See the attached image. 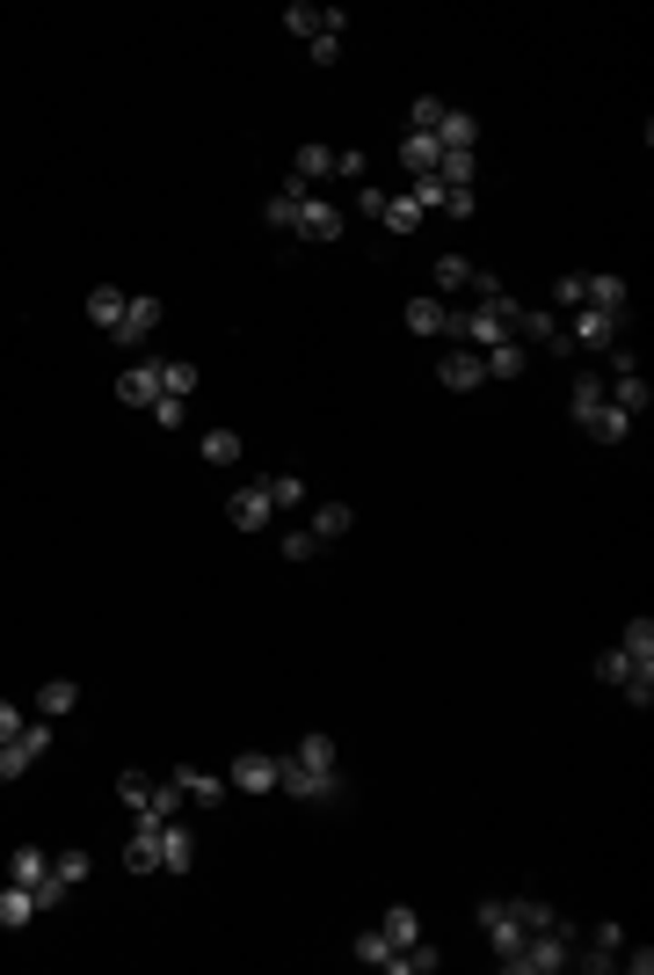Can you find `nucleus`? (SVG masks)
Wrapping results in <instances>:
<instances>
[{"label":"nucleus","instance_id":"nucleus-1","mask_svg":"<svg viewBox=\"0 0 654 975\" xmlns=\"http://www.w3.org/2000/svg\"><path fill=\"white\" fill-rule=\"evenodd\" d=\"M276 786L292 794V801H313V808H335L349 794L342 779V749H335V735H298L292 749H276Z\"/></svg>","mask_w":654,"mask_h":975},{"label":"nucleus","instance_id":"nucleus-2","mask_svg":"<svg viewBox=\"0 0 654 975\" xmlns=\"http://www.w3.org/2000/svg\"><path fill=\"white\" fill-rule=\"evenodd\" d=\"M574 940H582V924H574V918H552V924H538V932H524V940L502 954V968H509V975H552V968H574Z\"/></svg>","mask_w":654,"mask_h":975},{"label":"nucleus","instance_id":"nucleus-3","mask_svg":"<svg viewBox=\"0 0 654 975\" xmlns=\"http://www.w3.org/2000/svg\"><path fill=\"white\" fill-rule=\"evenodd\" d=\"M552 918H560V910L538 903V895H487L481 903V932H487V946H495V961L509 954L524 932H538V924H552Z\"/></svg>","mask_w":654,"mask_h":975},{"label":"nucleus","instance_id":"nucleus-4","mask_svg":"<svg viewBox=\"0 0 654 975\" xmlns=\"http://www.w3.org/2000/svg\"><path fill=\"white\" fill-rule=\"evenodd\" d=\"M117 794H124V808H131V830H160V822L182 816V786L154 779V772H124Z\"/></svg>","mask_w":654,"mask_h":975},{"label":"nucleus","instance_id":"nucleus-5","mask_svg":"<svg viewBox=\"0 0 654 975\" xmlns=\"http://www.w3.org/2000/svg\"><path fill=\"white\" fill-rule=\"evenodd\" d=\"M625 343V321L619 314H597V306H574V328H568V349L574 357H603V349Z\"/></svg>","mask_w":654,"mask_h":975},{"label":"nucleus","instance_id":"nucleus-6","mask_svg":"<svg viewBox=\"0 0 654 975\" xmlns=\"http://www.w3.org/2000/svg\"><path fill=\"white\" fill-rule=\"evenodd\" d=\"M574 306H597V314H633V284L625 277H589V270H574Z\"/></svg>","mask_w":654,"mask_h":975},{"label":"nucleus","instance_id":"nucleus-7","mask_svg":"<svg viewBox=\"0 0 654 975\" xmlns=\"http://www.w3.org/2000/svg\"><path fill=\"white\" fill-rule=\"evenodd\" d=\"M44 749H52V721H22L15 743H0V779H22Z\"/></svg>","mask_w":654,"mask_h":975},{"label":"nucleus","instance_id":"nucleus-8","mask_svg":"<svg viewBox=\"0 0 654 975\" xmlns=\"http://www.w3.org/2000/svg\"><path fill=\"white\" fill-rule=\"evenodd\" d=\"M160 321H168V306H160L154 292H131V306H124V321H117V335H109V343H117V349H138L146 335L160 328Z\"/></svg>","mask_w":654,"mask_h":975},{"label":"nucleus","instance_id":"nucleus-9","mask_svg":"<svg viewBox=\"0 0 654 975\" xmlns=\"http://www.w3.org/2000/svg\"><path fill=\"white\" fill-rule=\"evenodd\" d=\"M342 205H335V197H306V205H298V219H292V233L298 241H342Z\"/></svg>","mask_w":654,"mask_h":975},{"label":"nucleus","instance_id":"nucleus-10","mask_svg":"<svg viewBox=\"0 0 654 975\" xmlns=\"http://www.w3.org/2000/svg\"><path fill=\"white\" fill-rule=\"evenodd\" d=\"M436 386H451V394H481L487 386V365H481V349H444V357H436Z\"/></svg>","mask_w":654,"mask_h":975},{"label":"nucleus","instance_id":"nucleus-11","mask_svg":"<svg viewBox=\"0 0 654 975\" xmlns=\"http://www.w3.org/2000/svg\"><path fill=\"white\" fill-rule=\"evenodd\" d=\"M284 30L306 36V44H320V36H342L349 15H342V8H306V0H292V8H284Z\"/></svg>","mask_w":654,"mask_h":975},{"label":"nucleus","instance_id":"nucleus-12","mask_svg":"<svg viewBox=\"0 0 654 975\" xmlns=\"http://www.w3.org/2000/svg\"><path fill=\"white\" fill-rule=\"evenodd\" d=\"M117 401L124 408H154L160 401V357H138V365L117 371Z\"/></svg>","mask_w":654,"mask_h":975},{"label":"nucleus","instance_id":"nucleus-13","mask_svg":"<svg viewBox=\"0 0 654 975\" xmlns=\"http://www.w3.org/2000/svg\"><path fill=\"white\" fill-rule=\"evenodd\" d=\"M225 517H233V532H270V524H276V510H270V495H262V481L233 488V503H225Z\"/></svg>","mask_w":654,"mask_h":975},{"label":"nucleus","instance_id":"nucleus-14","mask_svg":"<svg viewBox=\"0 0 654 975\" xmlns=\"http://www.w3.org/2000/svg\"><path fill=\"white\" fill-rule=\"evenodd\" d=\"M225 779L241 786V794H276V749H241Z\"/></svg>","mask_w":654,"mask_h":975},{"label":"nucleus","instance_id":"nucleus-15","mask_svg":"<svg viewBox=\"0 0 654 975\" xmlns=\"http://www.w3.org/2000/svg\"><path fill=\"white\" fill-rule=\"evenodd\" d=\"M175 786H182V801H197V808H225V779L204 772V765H175Z\"/></svg>","mask_w":654,"mask_h":975},{"label":"nucleus","instance_id":"nucleus-16","mask_svg":"<svg viewBox=\"0 0 654 975\" xmlns=\"http://www.w3.org/2000/svg\"><path fill=\"white\" fill-rule=\"evenodd\" d=\"M568 416H574V430L589 437V422L603 416V379H597V371H574V386H568Z\"/></svg>","mask_w":654,"mask_h":975},{"label":"nucleus","instance_id":"nucleus-17","mask_svg":"<svg viewBox=\"0 0 654 975\" xmlns=\"http://www.w3.org/2000/svg\"><path fill=\"white\" fill-rule=\"evenodd\" d=\"M589 670H597V684H611V692H625L633 678H654V662H633L625 648H603V656L589 662Z\"/></svg>","mask_w":654,"mask_h":975},{"label":"nucleus","instance_id":"nucleus-18","mask_svg":"<svg viewBox=\"0 0 654 975\" xmlns=\"http://www.w3.org/2000/svg\"><path fill=\"white\" fill-rule=\"evenodd\" d=\"M197 867V837L182 830V816L160 822V873H190Z\"/></svg>","mask_w":654,"mask_h":975},{"label":"nucleus","instance_id":"nucleus-19","mask_svg":"<svg viewBox=\"0 0 654 975\" xmlns=\"http://www.w3.org/2000/svg\"><path fill=\"white\" fill-rule=\"evenodd\" d=\"M473 139H481V117H473V109H444L436 146H444V154H473Z\"/></svg>","mask_w":654,"mask_h":975},{"label":"nucleus","instance_id":"nucleus-20","mask_svg":"<svg viewBox=\"0 0 654 975\" xmlns=\"http://www.w3.org/2000/svg\"><path fill=\"white\" fill-rule=\"evenodd\" d=\"M327 175H335V146L306 139V146L292 154V182H306V190H313V182H327Z\"/></svg>","mask_w":654,"mask_h":975},{"label":"nucleus","instance_id":"nucleus-21","mask_svg":"<svg viewBox=\"0 0 654 975\" xmlns=\"http://www.w3.org/2000/svg\"><path fill=\"white\" fill-rule=\"evenodd\" d=\"M436 940H408V946H393V954H386V975H430L436 968Z\"/></svg>","mask_w":654,"mask_h":975},{"label":"nucleus","instance_id":"nucleus-22","mask_svg":"<svg viewBox=\"0 0 654 975\" xmlns=\"http://www.w3.org/2000/svg\"><path fill=\"white\" fill-rule=\"evenodd\" d=\"M124 306H131V292H117V284H95V292H87V321H95L103 335H117Z\"/></svg>","mask_w":654,"mask_h":975},{"label":"nucleus","instance_id":"nucleus-23","mask_svg":"<svg viewBox=\"0 0 654 975\" xmlns=\"http://www.w3.org/2000/svg\"><path fill=\"white\" fill-rule=\"evenodd\" d=\"M44 873H52V852H36V845H15L8 852V881H22V889H44Z\"/></svg>","mask_w":654,"mask_h":975},{"label":"nucleus","instance_id":"nucleus-24","mask_svg":"<svg viewBox=\"0 0 654 975\" xmlns=\"http://www.w3.org/2000/svg\"><path fill=\"white\" fill-rule=\"evenodd\" d=\"M408 335H451V306L444 298H408Z\"/></svg>","mask_w":654,"mask_h":975},{"label":"nucleus","instance_id":"nucleus-25","mask_svg":"<svg viewBox=\"0 0 654 975\" xmlns=\"http://www.w3.org/2000/svg\"><path fill=\"white\" fill-rule=\"evenodd\" d=\"M349 524H357V510H349V503H320V510H313V524H306V532L320 539V554H327V546L342 539Z\"/></svg>","mask_w":654,"mask_h":975},{"label":"nucleus","instance_id":"nucleus-26","mask_svg":"<svg viewBox=\"0 0 654 975\" xmlns=\"http://www.w3.org/2000/svg\"><path fill=\"white\" fill-rule=\"evenodd\" d=\"M73 706H81V684H73V678H52V684H36V714H44V721L73 714Z\"/></svg>","mask_w":654,"mask_h":975},{"label":"nucleus","instance_id":"nucleus-27","mask_svg":"<svg viewBox=\"0 0 654 975\" xmlns=\"http://www.w3.org/2000/svg\"><path fill=\"white\" fill-rule=\"evenodd\" d=\"M306 197H313V190H306V182H284V190H276V197H270V205H262V219H270V227H276V233H292V219H298V205H306Z\"/></svg>","mask_w":654,"mask_h":975},{"label":"nucleus","instance_id":"nucleus-28","mask_svg":"<svg viewBox=\"0 0 654 975\" xmlns=\"http://www.w3.org/2000/svg\"><path fill=\"white\" fill-rule=\"evenodd\" d=\"M262 495H270V510H306L313 488L298 481V473H262Z\"/></svg>","mask_w":654,"mask_h":975},{"label":"nucleus","instance_id":"nucleus-29","mask_svg":"<svg viewBox=\"0 0 654 975\" xmlns=\"http://www.w3.org/2000/svg\"><path fill=\"white\" fill-rule=\"evenodd\" d=\"M436 182H444V190H473V182H481V160L473 154H436Z\"/></svg>","mask_w":654,"mask_h":975},{"label":"nucleus","instance_id":"nucleus-30","mask_svg":"<svg viewBox=\"0 0 654 975\" xmlns=\"http://www.w3.org/2000/svg\"><path fill=\"white\" fill-rule=\"evenodd\" d=\"M30 918H36V895L22 889V881H8V889H0V932H22Z\"/></svg>","mask_w":654,"mask_h":975},{"label":"nucleus","instance_id":"nucleus-31","mask_svg":"<svg viewBox=\"0 0 654 975\" xmlns=\"http://www.w3.org/2000/svg\"><path fill=\"white\" fill-rule=\"evenodd\" d=\"M379 940H386V946H408V940H422V918H414L408 903H393V910L379 918ZM379 968H386V961H379Z\"/></svg>","mask_w":654,"mask_h":975},{"label":"nucleus","instance_id":"nucleus-32","mask_svg":"<svg viewBox=\"0 0 654 975\" xmlns=\"http://www.w3.org/2000/svg\"><path fill=\"white\" fill-rule=\"evenodd\" d=\"M124 873H160V830H131V845H124Z\"/></svg>","mask_w":654,"mask_h":975},{"label":"nucleus","instance_id":"nucleus-33","mask_svg":"<svg viewBox=\"0 0 654 975\" xmlns=\"http://www.w3.org/2000/svg\"><path fill=\"white\" fill-rule=\"evenodd\" d=\"M379 227L386 233H422V205H414V197H386V205H379Z\"/></svg>","mask_w":654,"mask_h":975},{"label":"nucleus","instance_id":"nucleus-34","mask_svg":"<svg viewBox=\"0 0 654 975\" xmlns=\"http://www.w3.org/2000/svg\"><path fill=\"white\" fill-rule=\"evenodd\" d=\"M160 394H175V401H190V394H197V365H190V357H160Z\"/></svg>","mask_w":654,"mask_h":975},{"label":"nucleus","instance_id":"nucleus-35","mask_svg":"<svg viewBox=\"0 0 654 975\" xmlns=\"http://www.w3.org/2000/svg\"><path fill=\"white\" fill-rule=\"evenodd\" d=\"M87 873H95V859H87V852H52V881H59V895H73Z\"/></svg>","mask_w":654,"mask_h":975},{"label":"nucleus","instance_id":"nucleus-36","mask_svg":"<svg viewBox=\"0 0 654 975\" xmlns=\"http://www.w3.org/2000/svg\"><path fill=\"white\" fill-rule=\"evenodd\" d=\"M473 277H481V270H473L465 255H436V298H444V292H473Z\"/></svg>","mask_w":654,"mask_h":975},{"label":"nucleus","instance_id":"nucleus-37","mask_svg":"<svg viewBox=\"0 0 654 975\" xmlns=\"http://www.w3.org/2000/svg\"><path fill=\"white\" fill-rule=\"evenodd\" d=\"M481 365H487V379H524V343H495V349H481Z\"/></svg>","mask_w":654,"mask_h":975},{"label":"nucleus","instance_id":"nucleus-38","mask_svg":"<svg viewBox=\"0 0 654 975\" xmlns=\"http://www.w3.org/2000/svg\"><path fill=\"white\" fill-rule=\"evenodd\" d=\"M436 154H444V146H436L430 132H408V139H400V160H408V175H430V168H436Z\"/></svg>","mask_w":654,"mask_h":975},{"label":"nucleus","instance_id":"nucleus-39","mask_svg":"<svg viewBox=\"0 0 654 975\" xmlns=\"http://www.w3.org/2000/svg\"><path fill=\"white\" fill-rule=\"evenodd\" d=\"M619 648H625V656H633V662H654V619H647V611H640V619H625Z\"/></svg>","mask_w":654,"mask_h":975},{"label":"nucleus","instance_id":"nucleus-40","mask_svg":"<svg viewBox=\"0 0 654 975\" xmlns=\"http://www.w3.org/2000/svg\"><path fill=\"white\" fill-rule=\"evenodd\" d=\"M444 95H414V109H408V132H430V139H436V124H444Z\"/></svg>","mask_w":654,"mask_h":975},{"label":"nucleus","instance_id":"nucleus-41","mask_svg":"<svg viewBox=\"0 0 654 975\" xmlns=\"http://www.w3.org/2000/svg\"><path fill=\"white\" fill-rule=\"evenodd\" d=\"M204 459H211V466H241V437H233V430H204Z\"/></svg>","mask_w":654,"mask_h":975},{"label":"nucleus","instance_id":"nucleus-42","mask_svg":"<svg viewBox=\"0 0 654 975\" xmlns=\"http://www.w3.org/2000/svg\"><path fill=\"white\" fill-rule=\"evenodd\" d=\"M276 546H284V560H313V554H320V539H313L306 524H284V532H276Z\"/></svg>","mask_w":654,"mask_h":975},{"label":"nucleus","instance_id":"nucleus-43","mask_svg":"<svg viewBox=\"0 0 654 975\" xmlns=\"http://www.w3.org/2000/svg\"><path fill=\"white\" fill-rule=\"evenodd\" d=\"M349 954H357L363 968H379V961L393 954V946H386V940H379V924H371V932H357V940H349Z\"/></svg>","mask_w":654,"mask_h":975},{"label":"nucleus","instance_id":"nucleus-44","mask_svg":"<svg viewBox=\"0 0 654 975\" xmlns=\"http://www.w3.org/2000/svg\"><path fill=\"white\" fill-rule=\"evenodd\" d=\"M146 416H154L160 430H182V422H190V401H175V394H160V401L146 408Z\"/></svg>","mask_w":654,"mask_h":975},{"label":"nucleus","instance_id":"nucleus-45","mask_svg":"<svg viewBox=\"0 0 654 975\" xmlns=\"http://www.w3.org/2000/svg\"><path fill=\"white\" fill-rule=\"evenodd\" d=\"M363 168H371V160H363L357 146H349V154H335V175H342V182H363Z\"/></svg>","mask_w":654,"mask_h":975},{"label":"nucleus","instance_id":"nucleus-46","mask_svg":"<svg viewBox=\"0 0 654 975\" xmlns=\"http://www.w3.org/2000/svg\"><path fill=\"white\" fill-rule=\"evenodd\" d=\"M306 59H313V66H335V59H342V36H320V44H306Z\"/></svg>","mask_w":654,"mask_h":975},{"label":"nucleus","instance_id":"nucleus-47","mask_svg":"<svg viewBox=\"0 0 654 975\" xmlns=\"http://www.w3.org/2000/svg\"><path fill=\"white\" fill-rule=\"evenodd\" d=\"M22 721H30V714H22V706H8V699H0V743H15V735H22Z\"/></svg>","mask_w":654,"mask_h":975},{"label":"nucleus","instance_id":"nucleus-48","mask_svg":"<svg viewBox=\"0 0 654 975\" xmlns=\"http://www.w3.org/2000/svg\"><path fill=\"white\" fill-rule=\"evenodd\" d=\"M379 205H386L379 182H357V211H371V219H379Z\"/></svg>","mask_w":654,"mask_h":975}]
</instances>
